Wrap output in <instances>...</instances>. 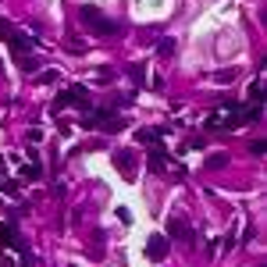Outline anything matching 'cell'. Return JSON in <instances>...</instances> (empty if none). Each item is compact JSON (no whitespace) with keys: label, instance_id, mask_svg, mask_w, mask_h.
<instances>
[{"label":"cell","instance_id":"cell-4","mask_svg":"<svg viewBox=\"0 0 267 267\" xmlns=\"http://www.w3.org/2000/svg\"><path fill=\"white\" fill-rule=\"evenodd\" d=\"M86 100H89V86H71V89L57 93L54 110H61V107H86Z\"/></svg>","mask_w":267,"mask_h":267},{"label":"cell","instance_id":"cell-16","mask_svg":"<svg viewBox=\"0 0 267 267\" xmlns=\"http://www.w3.org/2000/svg\"><path fill=\"white\" fill-rule=\"evenodd\" d=\"M157 54H161V57H171V54H175V40H171V36L157 40Z\"/></svg>","mask_w":267,"mask_h":267},{"label":"cell","instance_id":"cell-1","mask_svg":"<svg viewBox=\"0 0 267 267\" xmlns=\"http://www.w3.org/2000/svg\"><path fill=\"white\" fill-rule=\"evenodd\" d=\"M242 125H246L242 103H235V100H224L221 107H214V110L207 114V132H235V128H242Z\"/></svg>","mask_w":267,"mask_h":267},{"label":"cell","instance_id":"cell-12","mask_svg":"<svg viewBox=\"0 0 267 267\" xmlns=\"http://www.w3.org/2000/svg\"><path fill=\"white\" fill-rule=\"evenodd\" d=\"M263 93H267V86H263V75H260V79H253V86H249V103H263Z\"/></svg>","mask_w":267,"mask_h":267},{"label":"cell","instance_id":"cell-14","mask_svg":"<svg viewBox=\"0 0 267 267\" xmlns=\"http://www.w3.org/2000/svg\"><path fill=\"white\" fill-rule=\"evenodd\" d=\"M57 79H61V71L47 68V71H40V75H36V86H50V82H57Z\"/></svg>","mask_w":267,"mask_h":267},{"label":"cell","instance_id":"cell-7","mask_svg":"<svg viewBox=\"0 0 267 267\" xmlns=\"http://www.w3.org/2000/svg\"><path fill=\"white\" fill-rule=\"evenodd\" d=\"M168 246H171V242H168V235L154 232V235L146 239V246H143V249H146V256L154 260V263H161V260H168Z\"/></svg>","mask_w":267,"mask_h":267},{"label":"cell","instance_id":"cell-11","mask_svg":"<svg viewBox=\"0 0 267 267\" xmlns=\"http://www.w3.org/2000/svg\"><path fill=\"white\" fill-rule=\"evenodd\" d=\"M136 143H143V146L154 150V146H161V132H157V128H139V132H136Z\"/></svg>","mask_w":267,"mask_h":267},{"label":"cell","instance_id":"cell-10","mask_svg":"<svg viewBox=\"0 0 267 267\" xmlns=\"http://www.w3.org/2000/svg\"><path fill=\"white\" fill-rule=\"evenodd\" d=\"M150 171H154V175H164V168H168V154H164V146H154V150H150Z\"/></svg>","mask_w":267,"mask_h":267},{"label":"cell","instance_id":"cell-9","mask_svg":"<svg viewBox=\"0 0 267 267\" xmlns=\"http://www.w3.org/2000/svg\"><path fill=\"white\" fill-rule=\"evenodd\" d=\"M8 47L15 50V57H22V54H32V36H25V32H15L11 40H8Z\"/></svg>","mask_w":267,"mask_h":267},{"label":"cell","instance_id":"cell-13","mask_svg":"<svg viewBox=\"0 0 267 267\" xmlns=\"http://www.w3.org/2000/svg\"><path fill=\"white\" fill-rule=\"evenodd\" d=\"M221 168H228V154H210L207 157V171H221Z\"/></svg>","mask_w":267,"mask_h":267},{"label":"cell","instance_id":"cell-3","mask_svg":"<svg viewBox=\"0 0 267 267\" xmlns=\"http://www.w3.org/2000/svg\"><path fill=\"white\" fill-rule=\"evenodd\" d=\"M79 125H82V128H100V132H121V128L128 125V118H125V114H118V110H110V107H100V110L86 114Z\"/></svg>","mask_w":267,"mask_h":267},{"label":"cell","instance_id":"cell-24","mask_svg":"<svg viewBox=\"0 0 267 267\" xmlns=\"http://www.w3.org/2000/svg\"><path fill=\"white\" fill-rule=\"evenodd\" d=\"M0 189H4V182H0Z\"/></svg>","mask_w":267,"mask_h":267},{"label":"cell","instance_id":"cell-15","mask_svg":"<svg viewBox=\"0 0 267 267\" xmlns=\"http://www.w3.org/2000/svg\"><path fill=\"white\" fill-rule=\"evenodd\" d=\"M235 75H239V68H221V71H214V82H235Z\"/></svg>","mask_w":267,"mask_h":267},{"label":"cell","instance_id":"cell-17","mask_svg":"<svg viewBox=\"0 0 267 267\" xmlns=\"http://www.w3.org/2000/svg\"><path fill=\"white\" fill-rule=\"evenodd\" d=\"M15 32H18V29H15V25H11L8 18H0V40H4V43H8V40H11V36H15Z\"/></svg>","mask_w":267,"mask_h":267},{"label":"cell","instance_id":"cell-19","mask_svg":"<svg viewBox=\"0 0 267 267\" xmlns=\"http://www.w3.org/2000/svg\"><path fill=\"white\" fill-rule=\"evenodd\" d=\"M128 71H132V79H136V86H146V75H143V64H132Z\"/></svg>","mask_w":267,"mask_h":267},{"label":"cell","instance_id":"cell-5","mask_svg":"<svg viewBox=\"0 0 267 267\" xmlns=\"http://www.w3.org/2000/svg\"><path fill=\"white\" fill-rule=\"evenodd\" d=\"M0 242H4L8 249H15L18 256L22 253H29V246H25V239H22V232L11 224V221H0Z\"/></svg>","mask_w":267,"mask_h":267},{"label":"cell","instance_id":"cell-6","mask_svg":"<svg viewBox=\"0 0 267 267\" xmlns=\"http://www.w3.org/2000/svg\"><path fill=\"white\" fill-rule=\"evenodd\" d=\"M168 239H178V242H193V228H189V221L182 214H171L168 217Z\"/></svg>","mask_w":267,"mask_h":267},{"label":"cell","instance_id":"cell-20","mask_svg":"<svg viewBox=\"0 0 267 267\" xmlns=\"http://www.w3.org/2000/svg\"><path fill=\"white\" fill-rule=\"evenodd\" d=\"M64 47H68V50H71V54H82V50H86V43H82V40H68V43H64Z\"/></svg>","mask_w":267,"mask_h":267},{"label":"cell","instance_id":"cell-18","mask_svg":"<svg viewBox=\"0 0 267 267\" xmlns=\"http://www.w3.org/2000/svg\"><path fill=\"white\" fill-rule=\"evenodd\" d=\"M18 64H22L25 71H36V68H40V61H32V54H22V57H18Z\"/></svg>","mask_w":267,"mask_h":267},{"label":"cell","instance_id":"cell-2","mask_svg":"<svg viewBox=\"0 0 267 267\" xmlns=\"http://www.w3.org/2000/svg\"><path fill=\"white\" fill-rule=\"evenodd\" d=\"M79 18H82L86 32H93V36H118V32H121L118 22H110V18H107L100 8H93V4H82V8H79Z\"/></svg>","mask_w":267,"mask_h":267},{"label":"cell","instance_id":"cell-22","mask_svg":"<svg viewBox=\"0 0 267 267\" xmlns=\"http://www.w3.org/2000/svg\"><path fill=\"white\" fill-rule=\"evenodd\" d=\"M0 267H15V256H11V253H4V256H0Z\"/></svg>","mask_w":267,"mask_h":267},{"label":"cell","instance_id":"cell-21","mask_svg":"<svg viewBox=\"0 0 267 267\" xmlns=\"http://www.w3.org/2000/svg\"><path fill=\"white\" fill-rule=\"evenodd\" d=\"M263 150H267V143H263V139H253V143H249V154H256V157H260Z\"/></svg>","mask_w":267,"mask_h":267},{"label":"cell","instance_id":"cell-23","mask_svg":"<svg viewBox=\"0 0 267 267\" xmlns=\"http://www.w3.org/2000/svg\"><path fill=\"white\" fill-rule=\"evenodd\" d=\"M0 171H4V154H0Z\"/></svg>","mask_w":267,"mask_h":267},{"label":"cell","instance_id":"cell-8","mask_svg":"<svg viewBox=\"0 0 267 267\" xmlns=\"http://www.w3.org/2000/svg\"><path fill=\"white\" fill-rule=\"evenodd\" d=\"M114 168H118L121 175H125V182H136V150H118L114 154Z\"/></svg>","mask_w":267,"mask_h":267}]
</instances>
